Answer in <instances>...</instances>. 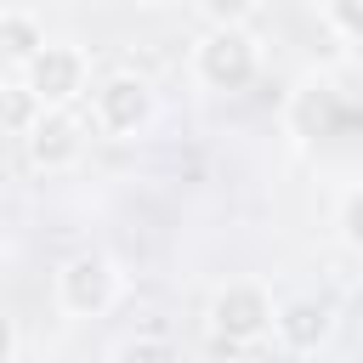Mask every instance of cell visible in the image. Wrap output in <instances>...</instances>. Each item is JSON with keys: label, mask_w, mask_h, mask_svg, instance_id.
Listing matches in <instances>:
<instances>
[{"label": "cell", "mask_w": 363, "mask_h": 363, "mask_svg": "<svg viewBox=\"0 0 363 363\" xmlns=\"http://www.w3.org/2000/svg\"><path fill=\"white\" fill-rule=\"evenodd\" d=\"M193 79L216 96H238L261 79V40L244 23H210L193 40Z\"/></svg>", "instance_id": "cell-1"}, {"label": "cell", "mask_w": 363, "mask_h": 363, "mask_svg": "<svg viewBox=\"0 0 363 363\" xmlns=\"http://www.w3.org/2000/svg\"><path fill=\"white\" fill-rule=\"evenodd\" d=\"M272 318H278V301H272V289H267L261 278H227V284L210 295V306H204L210 340H216V346H233V352L261 346V340L272 335Z\"/></svg>", "instance_id": "cell-2"}, {"label": "cell", "mask_w": 363, "mask_h": 363, "mask_svg": "<svg viewBox=\"0 0 363 363\" xmlns=\"http://www.w3.org/2000/svg\"><path fill=\"white\" fill-rule=\"evenodd\" d=\"M159 113V96H153V79L136 74V68H113L91 85V130L108 136V142H130L153 125Z\"/></svg>", "instance_id": "cell-3"}, {"label": "cell", "mask_w": 363, "mask_h": 363, "mask_svg": "<svg viewBox=\"0 0 363 363\" xmlns=\"http://www.w3.org/2000/svg\"><path fill=\"white\" fill-rule=\"evenodd\" d=\"M119 289H125V272H119V261H113L108 250H74V255L57 267V278H51L57 312H62V318H79V323L113 312Z\"/></svg>", "instance_id": "cell-4"}, {"label": "cell", "mask_w": 363, "mask_h": 363, "mask_svg": "<svg viewBox=\"0 0 363 363\" xmlns=\"http://www.w3.org/2000/svg\"><path fill=\"white\" fill-rule=\"evenodd\" d=\"M23 85L40 96L45 113H74V102H91V57L68 40H51L23 68Z\"/></svg>", "instance_id": "cell-5"}, {"label": "cell", "mask_w": 363, "mask_h": 363, "mask_svg": "<svg viewBox=\"0 0 363 363\" xmlns=\"http://www.w3.org/2000/svg\"><path fill=\"white\" fill-rule=\"evenodd\" d=\"M85 147H91V119H79V113H40V125L23 136V153L40 176L74 170L85 159Z\"/></svg>", "instance_id": "cell-6"}, {"label": "cell", "mask_w": 363, "mask_h": 363, "mask_svg": "<svg viewBox=\"0 0 363 363\" xmlns=\"http://www.w3.org/2000/svg\"><path fill=\"white\" fill-rule=\"evenodd\" d=\"M335 335V306L323 295H289L278 301V318H272V340L289 352V357H312L323 352Z\"/></svg>", "instance_id": "cell-7"}, {"label": "cell", "mask_w": 363, "mask_h": 363, "mask_svg": "<svg viewBox=\"0 0 363 363\" xmlns=\"http://www.w3.org/2000/svg\"><path fill=\"white\" fill-rule=\"evenodd\" d=\"M335 113H340V91H335L329 79L295 85V96H289V130H295L301 142L329 136V130H335Z\"/></svg>", "instance_id": "cell-8"}, {"label": "cell", "mask_w": 363, "mask_h": 363, "mask_svg": "<svg viewBox=\"0 0 363 363\" xmlns=\"http://www.w3.org/2000/svg\"><path fill=\"white\" fill-rule=\"evenodd\" d=\"M45 45H51V40H45V23H40L34 11H23V6L0 11V51H6L17 68H28V62H34Z\"/></svg>", "instance_id": "cell-9"}, {"label": "cell", "mask_w": 363, "mask_h": 363, "mask_svg": "<svg viewBox=\"0 0 363 363\" xmlns=\"http://www.w3.org/2000/svg\"><path fill=\"white\" fill-rule=\"evenodd\" d=\"M40 96L23 85V79H0V130L6 136H28L34 125H40Z\"/></svg>", "instance_id": "cell-10"}, {"label": "cell", "mask_w": 363, "mask_h": 363, "mask_svg": "<svg viewBox=\"0 0 363 363\" xmlns=\"http://www.w3.org/2000/svg\"><path fill=\"white\" fill-rule=\"evenodd\" d=\"M108 363H182V357H176V346L164 335H130V340H119L108 352Z\"/></svg>", "instance_id": "cell-11"}, {"label": "cell", "mask_w": 363, "mask_h": 363, "mask_svg": "<svg viewBox=\"0 0 363 363\" xmlns=\"http://www.w3.org/2000/svg\"><path fill=\"white\" fill-rule=\"evenodd\" d=\"M335 233H340V244H346L352 255H363V187H352V193L340 199V210H335Z\"/></svg>", "instance_id": "cell-12"}, {"label": "cell", "mask_w": 363, "mask_h": 363, "mask_svg": "<svg viewBox=\"0 0 363 363\" xmlns=\"http://www.w3.org/2000/svg\"><path fill=\"white\" fill-rule=\"evenodd\" d=\"M318 17H323L335 34H346L352 45H363V0H329Z\"/></svg>", "instance_id": "cell-13"}, {"label": "cell", "mask_w": 363, "mask_h": 363, "mask_svg": "<svg viewBox=\"0 0 363 363\" xmlns=\"http://www.w3.org/2000/svg\"><path fill=\"white\" fill-rule=\"evenodd\" d=\"M17 346H23V335H17V323L0 312V363H17Z\"/></svg>", "instance_id": "cell-14"}]
</instances>
